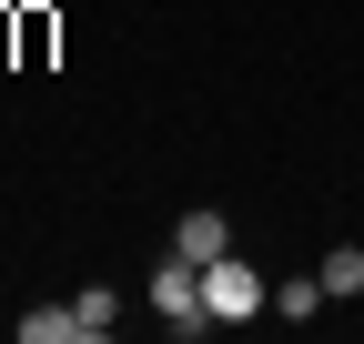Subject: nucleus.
<instances>
[{"label": "nucleus", "instance_id": "0eeeda50", "mask_svg": "<svg viewBox=\"0 0 364 344\" xmlns=\"http://www.w3.org/2000/svg\"><path fill=\"white\" fill-rule=\"evenodd\" d=\"M314 274H324V294H364V253H354V243H334Z\"/></svg>", "mask_w": 364, "mask_h": 344}, {"label": "nucleus", "instance_id": "423d86ee", "mask_svg": "<svg viewBox=\"0 0 364 344\" xmlns=\"http://www.w3.org/2000/svg\"><path fill=\"white\" fill-rule=\"evenodd\" d=\"M21 344H81V314L71 304H41V314H21Z\"/></svg>", "mask_w": 364, "mask_h": 344}, {"label": "nucleus", "instance_id": "f257e3e1", "mask_svg": "<svg viewBox=\"0 0 364 344\" xmlns=\"http://www.w3.org/2000/svg\"><path fill=\"white\" fill-rule=\"evenodd\" d=\"M203 304H213V324H253V314H273V284L243 264V253H213L203 264Z\"/></svg>", "mask_w": 364, "mask_h": 344}, {"label": "nucleus", "instance_id": "20e7f679", "mask_svg": "<svg viewBox=\"0 0 364 344\" xmlns=\"http://www.w3.org/2000/svg\"><path fill=\"white\" fill-rule=\"evenodd\" d=\"M324 304H334V294H324V274H294V284H273V314H284V324H314Z\"/></svg>", "mask_w": 364, "mask_h": 344}, {"label": "nucleus", "instance_id": "39448f33", "mask_svg": "<svg viewBox=\"0 0 364 344\" xmlns=\"http://www.w3.org/2000/svg\"><path fill=\"white\" fill-rule=\"evenodd\" d=\"M71 314H81V344H91V334H112V324H122V294H112V284H81V294H71Z\"/></svg>", "mask_w": 364, "mask_h": 344}, {"label": "nucleus", "instance_id": "f03ea898", "mask_svg": "<svg viewBox=\"0 0 364 344\" xmlns=\"http://www.w3.org/2000/svg\"><path fill=\"white\" fill-rule=\"evenodd\" d=\"M152 314L172 324V334H213V304H203V264H152Z\"/></svg>", "mask_w": 364, "mask_h": 344}, {"label": "nucleus", "instance_id": "7ed1b4c3", "mask_svg": "<svg viewBox=\"0 0 364 344\" xmlns=\"http://www.w3.org/2000/svg\"><path fill=\"white\" fill-rule=\"evenodd\" d=\"M172 253H182V264H213V253H233L223 213H213V203H203V213H182V223H172Z\"/></svg>", "mask_w": 364, "mask_h": 344}]
</instances>
